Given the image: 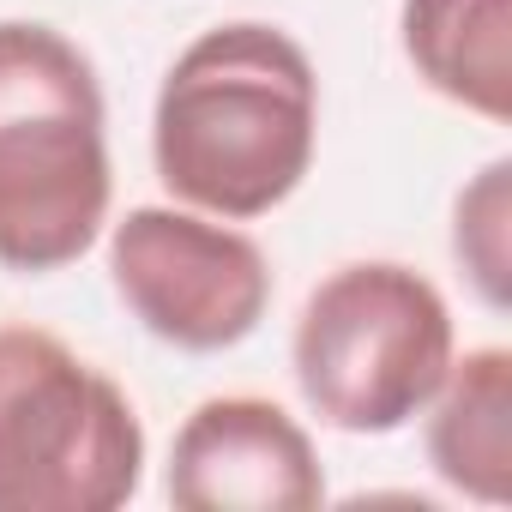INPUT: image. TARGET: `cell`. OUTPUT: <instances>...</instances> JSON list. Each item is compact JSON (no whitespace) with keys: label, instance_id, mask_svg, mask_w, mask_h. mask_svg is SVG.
<instances>
[{"label":"cell","instance_id":"obj_1","mask_svg":"<svg viewBox=\"0 0 512 512\" xmlns=\"http://www.w3.org/2000/svg\"><path fill=\"white\" fill-rule=\"evenodd\" d=\"M320 73L278 25H217L163 73L151 109L157 181L205 217H266L314 169Z\"/></svg>","mask_w":512,"mask_h":512},{"label":"cell","instance_id":"obj_2","mask_svg":"<svg viewBox=\"0 0 512 512\" xmlns=\"http://www.w3.org/2000/svg\"><path fill=\"white\" fill-rule=\"evenodd\" d=\"M109 115L91 55L55 25L0 19V266L43 278L109 223Z\"/></svg>","mask_w":512,"mask_h":512},{"label":"cell","instance_id":"obj_3","mask_svg":"<svg viewBox=\"0 0 512 512\" xmlns=\"http://www.w3.org/2000/svg\"><path fill=\"white\" fill-rule=\"evenodd\" d=\"M290 362L326 428L398 434L428 410L452 368V308L422 272L356 260L320 278L302 302Z\"/></svg>","mask_w":512,"mask_h":512},{"label":"cell","instance_id":"obj_4","mask_svg":"<svg viewBox=\"0 0 512 512\" xmlns=\"http://www.w3.org/2000/svg\"><path fill=\"white\" fill-rule=\"evenodd\" d=\"M133 398L43 326H0V512H115L139 494Z\"/></svg>","mask_w":512,"mask_h":512},{"label":"cell","instance_id":"obj_5","mask_svg":"<svg viewBox=\"0 0 512 512\" xmlns=\"http://www.w3.org/2000/svg\"><path fill=\"white\" fill-rule=\"evenodd\" d=\"M109 278L127 314L193 356L235 350L272 308V266L253 235L175 205H139L109 235Z\"/></svg>","mask_w":512,"mask_h":512},{"label":"cell","instance_id":"obj_6","mask_svg":"<svg viewBox=\"0 0 512 512\" xmlns=\"http://www.w3.org/2000/svg\"><path fill=\"white\" fill-rule=\"evenodd\" d=\"M163 494L181 512H314L326 506V470L284 404L229 392L175 428Z\"/></svg>","mask_w":512,"mask_h":512},{"label":"cell","instance_id":"obj_7","mask_svg":"<svg viewBox=\"0 0 512 512\" xmlns=\"http://www.w3.org/2000/svg\"><path fill=\"white\" fill-rule=\"evenodd\" d=\"M422 416H428L434 476L476 506H506L512 494V350L482 344V350L452 356Z\"/></svg>","mask_w":512,"mask_h":512},{"label":"cell","instance_id":"obj_8","mask_svg":"<svg viewBox=\"0 0 512 512\" xmlns=\"http://www.w3.org/2000/svg\"><path fill=\"white\" fill-rule=\"evenodd\" d=\"M398 31L434 97L494 127L512 115V0H404Z\"/></svg>","mask_w":512,"mask_h":512},{"label":"cell","instance_id":"obj_9","mask_svg":"<svg viewBox=\"0 0 512 512\" xmlns=\"http://www.w3.org/2000/svg\"><path fill=\"white\" fill-rule=\"evenodd\" d=\"M452 253H458L470 290L494 314H506V302H512V163L506 157H494L458 193V205H452Z\"/></svg>","mask_w":512,"mask_h":512}]
</instances>
